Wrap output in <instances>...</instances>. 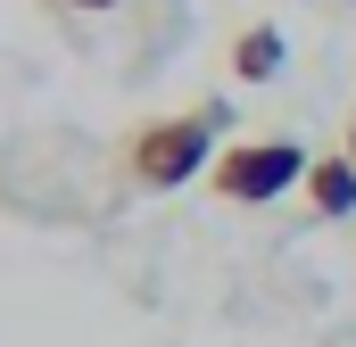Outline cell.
I'll use <instances>...</instances> for the list:
<instances>
[{
    "label": "cell",
    "instance_id": "1",
    "mask_svg": "<svg viewBox=\"0 0 356 347\" xmlns=\"http://www.w3.org/2000/svg\"><path fill=\"white\" fill-rule=\"evenodd\" d=\"M116 174L124 166H108V149L75 124H33L0 141V207L33 223H91Z\"/></svg>",
    "mask_w": 356,
    "mask_h": 347
},
{
    "label": "cell",
    "instance_id": "2",
    "mask_svg": "<svg viewBox=\"0 0 356 347\" xmlns=\"http://www.w3.org/2000/svg\"><path fill=\"white\" fill-rule=\"evenodd\" d=\"M216 133H224V108L207 99V108H191V116H149V124H133V141H124V182L133 190H182L191 174L216 166Z\"/></svg>",
    "mask_w": 356,
    "mask_h": 347
},
{
    "label": "cell",
    "instance_id": "3",
    "mask_svg": "<svg viewBox=\"0 0 356 347\" xmlns=\"http://www.w3.org/2000/svg\"><path fill=\"white\" fill-rule=\"evenodd\" d=\"M307 149L298 141H241V149H224L216 166H207V182H216V198H232V207H273L282 190H298L307 182Z\"/></svg>",
    "mask_w": 356,
    "mask_h": 347
},
{
    "label": "cell",
    "instance_id": "4",
    "mask_svg": "<svg viewBox=\"0 0 356 347\" xmlns=\"http://www.w3.org/2000/svg\"><path fill=\"white\" fill-rule=\"evenodd\" d=\"M298 190H307V207H315V215H332V223H340V215H356V158H348V149L315 158Z\"/></svg>",
    "mask_w": 356,
    "mask_h": 347
},
{
    "label": "cell",
    "instance_id": "5",
    "mask_svg": "<svg viewBox=\"0 0 356 347\" xmlns=\"http://www.w3.org/2000/svg\"><path fill=\"white\" fill-rule=\"evenodd\" d=\"M232 75L241 83H273L282 75V25H241L232 33Z\"/></svg>",
    "mask_w": 356,
    "mask_h": 347
},
{
    "label": "cell",
    "instance_id": "6",
    "mask_svg": "<svg viewBox=\"0 0 356 347\" xmlns=\"http://www.w3.org/2000/svg\"><path fill=\"white\" fill-rule=\"evenodd\" d=\"M75 17H108V8H133V0H67Z\"/></svg>",
    "mask_w": 356,
    "mask_h": 347
},
{
    "label": "cell",
    "instance_id": "7",
    "mask_svg": "<svg viewBox=\"0 0 356 347\" xmlns=\"http://www.w3.org/2000/svg\"><path fill=\"white\" fill-rule=\"evenodd\" d=\"M340 149H348V158H356V116H348V141H340Z\"/></svg>",
    "mask_w": 356,
    "mask_h": 347
}]
</instances>
